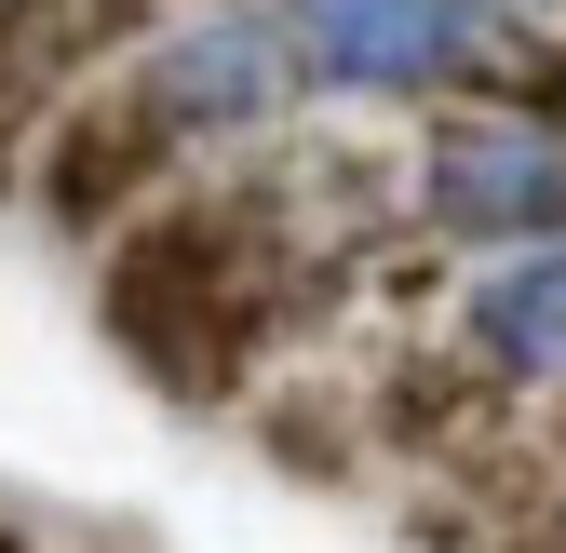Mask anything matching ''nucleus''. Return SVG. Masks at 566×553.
Here are the masks:
<instances>
[{
	"mask_svg": "<svg viewBox=\"0 0 566 553\" xmlns=\"http://www.w3.org/2000/svg\"><path fill=\"white\" fill-rule=\"evenodd\" d=\"M95 311H108V337L135 352V378H163V392H230V378H243V337H256V230L217 217V202L108 230Z\"/></svg>",
	"mask_w": 566,
	"mask_h": 553,
	"instance_id": "nucleus-1",
	"label": "nucleus"
},
{
	"mask_svg": "<svg viewBox=\"0 0 566 553\" xmlns=\"http://www.w3.org/2000/svg\"><path fill=\"white\" fill-rule=\"evenodd\" d=\"M485 0H297V54L324 82L418 95V82H472L485 67Z\"/></svg>",
	"mask_w": 566,
	"mask_h": 553,
	"instance_id": "nucleus-2",
	"label": "nucleus"
},
{
	"mask_svg": "<svg viewBox=\"0 0 566 553\" xmlns=\"http://www.w3.org/2000/svg\"><path fill=\"white\" fill-rule=\"evenodd\" d=\"M418 202H432L446 243H566V149L513 122H472L418 163Z\"/></svg>",
	"mask_w": 566,
	"mask_h": 553,
	"instance_id": "nucleus-3",
	"label": "nucleus"
},
{
	"mask_svg": "<svg viewBox=\"0 0 566 553\" xmlns=\"http://www.w3.org/2000/svg\"><path fill=\"white\" fill-rule=\"evenodd\" d=\"M283 82H297V28H270V14H202V28H176V41L149 54L135 95H149L176 135H189V122L230 135V122H270Z\"/></svg>",
	"mask_w": 566,
	"mask_h": 553,
	"instance_id": "nucleus-4",
	"label": "nucleus"
},
{
	"mask_svg": "<svg viewBox=\"0 0 566 553\" xmlns=\"http://www.w3.org/2000/svg\"><path fill=\"white\" fill-rule=\"evenodd\" d=\"M163 149H176V122L149 108V95H108V108H67V135H54V163H41V202L67 230H108L135 189L163 176Z\"/></svg>",
	"mask_w": 566,
	"mask_h": 553,
	"instance_id": "nucleus-5",
	"label": "nucleus"
},
{
	"mask_svg": "<svg viewBox=\"0 0 566 553\" xmlns=\"http://www.w3.org/2000/svg\"><path fill=\"white\" fill-rule=\"evenodd\" d=\"M472 337H485V365H513V378L566 365V243H539L526 270H500V284L472 298Z\"/></svg>",
	"mask_w": 566,
	"mask_h": 553,
	"instance_id": "nucleus-6",
	"label": "nucleus"
},
{
	"mask_svg": "<svg viewBox=\"0 0 566 553\" xmlns=\"http://www.w3.org/2000/svg\"><path fill=\"white\" fill-rule=\"evenodd\" d=\"M0 553H28V540H14V526H0Z\"/></svg>",
	"mask_w": 566,
	"mask_h": 553,
	"instance_id": "nucleus-7",
	"label": "nucleus"
}]
</instances>
